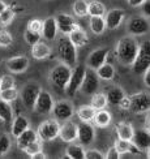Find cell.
Listing matches in <instances>:
<instances>
[{
	"instance_id": "1",
	"label": "cell",
	"mask_w": 150,
	"mask_h": 159,
	"mask_svg": "<svg viewBox=\"0 0 150 159\" xmlns=\"http://www.w3.org/2000/svg\"><path fill=\"white\" fill-rule=\"evenodd\" d=\"M140 44L133 37H124L116 44L115 55L116 59L121 65L125 67H132V64L136 60L137 52H139Z\"/></svg>"
},
{
	"instance_id": "2",
	"label": "cell",
	"mask_w": 150,
	"mask_h": 159,
	"mask_svg": "<svg viewBox=\"0 0 150 159\" xmlns=\"http://www.w3.org/2000/svg\"><path fill=\"white\" fill-rule=\"evenodd\" d=\"M76 48L77 47L69 39L68 35H64L59 39L56 51H57V56L61 60V63L75 68L77 63V50Z\"/></svg>"
},
{
	"instance_id": "3",
	"label": "cell",
	"mask_w": 150,
	"mask_h": 159,
	"mask_svg": "<svg viewBox=\"0 0 150 159\" xmlns=\"http://www.w3.org/2000/svg\"><path fill=\"white\" fill-rule=\"evenodd\" d=\"M72 67L67 64H59L50 72V81L57 90H65L72 76Z\"/></svg>"
},
{
	"instance_id": "4",
	"label": "cell",
	"mask_w": 150,
	"mask_h": 159,
	"mask_svg": "<svg viewBox=\"0 0 150 159\" xmlns=\"http://www.w3.org/2000/svg\"><path fill=\"white\" fill-rule=\"evenodd\" d=\"M150 68V41H145L140 44L136 60L132 64V70L136 75H143Z\"/></svg>"
},
{
	"instance_id": "5",
	"label": "cell",
	"mask_w": 150,
	"mask_h": 159,
	"mask_svg": "<svg viewBox=\"0 0 150 159\" xmlns=\"http://www.w3.org/2000/svg\"><path fill=\"white\" fill-rule=\"evenodd\" d=\"M60 125L61 124H59L57 119H48V120H44L43 123H41L37 129L39 140H42L43 142H48V141L55 140L56 137H59Z\"/></svg>"
},
{
	"instance_id": "6",
	"label": "cell",
	"mask_w": 150,
	"mask_h": 159,
	"mask_svg": "<svg viewBox=\"0 0 150 159\" xmlns=\"http://www.w3.org/2000/svg\"><path fill=\"white\" fill-rule=\"evenodd\" d=\"M41 86L37 82H29L28 85H25V88L20 93V97L22 99L24 106L28 110H34V106L37 102V98L41 93Z\"/></svg>"
},
{
	"instance_id": "7",
	"label": "cell",
	"mask_w": 150,
	"mask_h": 159,
	"mask_svg": "<svg viewBox=\"0 0 150 159\" xmlns=\"http://www.w3.org/2000/svg\"><path fill=\"white\" fill-rule=\"evenodd\" d=\"M85 73H86V68H85L84 65H76V67L72 69V76H70L67 89H65V93H67L69 97H73L76 93L81 89V85L85 78Z\"/></svg>"
},
{
	"instance_id": "8",
	"label": "cell",
	"mask_w": 150,
	"mask_h": 159,
	"mask_svg": "<svg viewBox=\"0 0 150 159\" xmlns=\"http://www.w3.org/2000/svg\"><path fill=\"white\" fill-rule=\"evenodd\" d=\"M130 111L134 114H143L150 111V93L140 91L130 97Z\"/></svg>"
},
{
	"instance_id": "9",
	"label": "cell",
	"mask_w": 150,
	"mask_h": 159,
	"mask_svg": "<svg viewBox=\"0 0 150 159\" xmlns=\"http://www.w3.org/2000/svg\"><path fill=\"white\" fill-rule=\"evenodd\" d=\"M99 76H98L97 70L91 69V68H86V73H85V78L84 82L81 85V91L85 95H93L97 93L98 88H99Z\"/></svg>"
},
{
	"instance_id": "10",
	"label": "cell",
	"mask_w": 150,
	"mask_h": 159,
	"mask_svg": "<svg viewBox=\"0 0 150 159\" xmlns=\"http://www.w3.org/2000/svg\"><path fill=\"white\" fill-rule=\"evenodd\" d=\"M127 30L130 35H143L150 30V24L145 16H134L128 21Z\"/></svg>"
},
{
	"instance_id": "11",
	"label": "cell",
	"mask_w": 150,
	"mask_h": 159,
	"mask_svg": "<svg viewBox=\"0 0 150 159\" xmlns=\"http://www.w3.org/2000/svg\"><path fill=\"white\" fill-rule=\"evenodd\" d=\"M54 106H55V102L52 99V95L48 91L41 90V93H39V95L37 98L35 106H34V111L39 115H47L50 112H52Z\"/></svg>"
},
{
	"instance_id": "12",
	"label": "cell",
	"mask_w": 150,
	"mask_h": 159,
	"mask_svg": "<svg viewBox=\"0 0 150 159\" xmlns=\"http://www.w3.org/2000/svg\"><path fill=\"white\" fill-rule=\"evenodd\" d=\"M52 112H54L55 119H57L59 121H67L73 116L75 110L69 101H59L55 103Z\"/></svg>"
},
{
	"instance_id": "13",
	"label": "cell",
	"mask_w": 150,
	"mask_h": 159,
	"mask_svg": "<svg viewBox=\"0 0 150 159\" xmlns=\"http://www.w3.org/2000/svg\"><path fill=\"white\" fill-rule=\"evenodd\" d=\"M59 137L61 138L64 142H75L78 137V125L70 120L63 121L60 125V132H59Z\"/></svg>"
},
{
	"instance_id": "14",
	"label": "cell",
	"mask_w": 150,
	"mask_h": 159,
	"mask_svg": "<svg viewBox=\"0 0 150 159\" xmlns=\"http://www.w3.org/2000/svg\"><path fill=\"white\" fill-rule=\"evenodd\" d=\"M95 138V130L94 127L90 123L81 121V124H78V137L77 140L82 146H89L93 143Z\"/></svg>"
},
{
	"instance_id": "15",
	"label": "cell",
	"mask_w": 150,
	"mask_h": 159,
	"mask_svg": "<svg viewBox=\"0 0 150 159\" xmlns=\"http://www.w3.org/2000/svg\"><path fill=\"white\" fill-rule=\"evenodd\" d=\"M108 52H110V50L106 48V47L94 50V51L89 55L88 60H86L88 68H91V69L97 70L98 68L101 67V65H103L104 63H106L107 57H108Z\"/></svg>"
},
{
	"instance_id": "16",
	"label": "cell",
	"mask_w": 150,
	"mask_h": 159,
	"mask_svg": "<svg viewBox=\"0 0 150 159\" xmlns=\"http://www.w3.org/2000/svg\"><path fill=\"white\" fill-rule=\"evenodd\" d=\"M56 21H57L59 30H60L64 35H69L75 29L78 28L76 20L70 15H67V13H59L56 16Z\"/></svg>"
},
{
	"instance_id": "17",
	"label": "cell",
	"mask_w": 150,
	"mask_h": 159,
	"mask_svg": "<svg viewBox=\"0 0 150 159\" xmlns=\"http://www.w3.org/2000/svg\"><path fill=\"white\" fill-rule=\"evenodd\" d=\"M7 68L11 73H22L29 67V59L26 56H15L7 60Z\"/></svg>"
},
{
	"instance_id": "18",
	"label": "cell",
	"mask_w": 150,
	"mask_h": 159,
	"mask_svg": "<svg viewBox=\"0 0 150 159\" xmlns=\"http://www.w3.org/2000/svg\"><path fill=\"white\" fill-rule=\"evenodd\" d=\"M124 17H125V12L123 9L119 8H115V9H111L106 13V25H107V29L110 30H115L117 29L119 26L121 25Z\"/></svg>"
},
{
	"instance_id": "19",
	"label": "cell",
	"mask_w": 150,
	"mask_h": 159,
	"mask_svg": "<svg viewBox=\"0 0 150 159\" xmlns=\"http://www.w3.org/2000/svg\"><path fill=\"white\" fill-rule=\"evenodd\" d=\"M132 142L140 150H148L150 148V130L146 129H137L134 130V134L132 138Z\"/></svg>"
},
{
	"instance_id": "20",
	"label": "cell",
	"mask_w": 150,
	"mask_h": 159,
	"mask_svg": "<svg viewBox=\"0 0 150 159\" xmlns=\"http://www.w3.org/2000/svg\"><path fill=\"white\" fill-rule=\"evenodd\" d=\"M57 30H59V26H57L56 17H48L43 21L42 37L46 39V41H54Z\"/></svg>"
},
{
	"instance_id": "21",
	"label": "cell",
	"mask_w": 150,
	"mask_h": 159,
	"mask_svg": "<svg viewBox=\"0 0 150 159\" xmlns=\"http://www.w3.org/2000/svg\"><path fill=\"white\" fill-rule=\"evenodd\" d=\"M38 138H39V137H38V133H37V132H35V130H33V129H30V128H28V129L24 132V133H21V134H20V136L16 138L17 148H18L20 150H22V151H24L31 142L37 141Z\"/></svg>"
},
{
	"instance_id": "22",
	"label": "cell",
	"mask_w": 150,
	"mask_h": 159,
	"mask_svg": "<svg viewBox=\"0 0 150 159\" xmlns=\"http://www.w3.org/2000/svg\"><path fill=\"white\" fill-rule=\"evenodd\" d=\"M115 148L117 149V151L124 155V154H141V151L132 141L128 140H123V138H117L115 141Z\"/></svg>"
},
{
	"instance_id": "23",
	"label": "cell",
	"mask_w": 150,
	"mask_h": 159,
	"mask_svg": "<svg viewBox=\"0 0 150 159\" xmlns=\"http://www.w3.org/2000/svg\"><path fill=\"white\" fill-rule=\"evenodd\" d=\"M28 128H29V120L25 116L18 115V116H16L15 119H13V121L11 124V133L15 138H17Z\"/></svg>"
},
{
	"instance_id": "24",
	"label": "cell",
	"mask_w": 150,
	"mask_h": 159,
	"mask_svg": "<svg viewBox=\"0 0 150 159\" xmlns=\"http://www.w3.org/2000/svg\"><path fill=\"white\" fill-rule=\"evenodd\" d=\"M89 26H90V30L93 31L95 35H101L104 33V30L107 29L106 18H104V16H90Z\"/></svg>"
},
{
	"instance_id": "25",
	"label": "cell",
	"mask_w": 150,
	"mask_h": 159,
	"mask_svg": "<svg viewBox=\"0 0 150 159\" xmlns=\"http://www.w3.org/2000/svg\"><path fill=\"white\" fill-rule=\"evenodd\" d=\"M116 134L119 138H123V140L132 141L133 134H134V129L132 127V124H129L127 121H120L116 124Z\"/></svg>"
},
{
	"instance_id": "26",
	"label": "cell",
	"mask_w": 150,
	"mask_h": 159,
	"mask_svg": "<svg viewBox=\"0 0 150 159\" xmlns=\"http://www.w3.org/2000/svg\"><path fill=\"white\" fill-rule=\"evenodd\" d=\"M31 55L37 60H43L51 55V48L43 42H38L34 46H31Z\"/></svg>"
},
{
	"instance_id": "27",
	"label": "cell",
	"mask_w": 150,
	"mask_h": 159,
	"mask_svg": "<svg viewBox=\"0 0 150 159\" xmlns=\"http://www.w3.org/2000/svg\"><path fill=\"white\" fill-rule=\"evenodd\" d=\"M107 95V99H108V103L112 104V106H119L120 102L123 101V98L125 97V93L121 88L119 86H112V88H110L106 93Z\"/></svg>"
},
{
	"instance_id": "28",
	"label": "cell",
	"mask_w": 150,
	"mask_h": 159,
	"mask_svg": "<svg viewBox=\"0 0 150 159\" xmlns=\"http://www.w3.org/2000/svg\"><path fill=\"white\" fill-rule=\"evenodd\" d=\"M68 37H69L70 41L75 43L76 47H82V46H85V44L89 42V37H88V34H86V31L82 30L80 26L72 31Z\"/></svg>"
},
{
	"instance_id": "29",
	"label": "cell",
	"mask_w": 150,
	"mask_h": 159,
	"mask_svg": "<svg viewBox=\"0 0 150 159\" xmlns=\"http://www.w3.org/2000/svg\"><path fill=\"white\" fill-rule=\"evenodd\" d=\"M95 114H97V110H95L91 104L81 106V107L77 110V116H78V119H80L81 121H85V123L93 121L94 117H95Z\"/></svg>"
},
{
	"instance_id": "30",
	"label": "cell",
	"mask_w": 150,
	"mask_h": 159,
	"mask_svg": "<svg viewBox=\"0 0 150 159\" xmlns=\"http://www.w3.org/2000/svg\"><path fill=\"white\" fill-rule=\"evenodd\" d=\"M0 120L5 124H12L13 121V110L9 102L4 101L2 97H0Z\"/></svg>"
},
{
	"instance_id": "31",
	"label": "cell",
	"mask_w": 150,
	"mask_h": 159,
	"mask_svg": "<svg viewBox=\"0 0 150 159\" xmlns=\"http://www.w3.org/2000/svg\"><path fill=\"white\" fill-rule=\"evenodd\" d=\"M93 121H94V124L97 125V127L106 128V127H108V125L111 124V121H112V116H111V114L106 108L98 110Z\"/></svg>"
},
{
	"instance_id": "32",
	"label": "cell",
	"mask_w": 150,
	"mask_h": 159,
	"mask_svg": "<svg viewBox=\"0 0 150 159\" xmlns=\"http://www.w3.org/2000/svg\"><path fill=\"white\" fill-rule=\"evenodd\" d=\"M65 158L69 159H84L85 158V150L81 143H73L70 142L69 146L65 150Z\"/></svg>"
},
{
	"instance_id": "33",
	"label": "cell",
	"mask_w": 150,
	"mask_h": 159,
	"mask_svg": "<svg viewBox=\"0 0 150 159\" xmlns=\"http://www.w3.org/2000/svg\"><path fill=\"white\" fill-rule=\"evenodd\" d=\"M97 73L99 76L101 80H104V81H111L115 77V68L112 64L104 63L103 65H101L99 68L97 69Z\"/></svg>"
},
{
	"instance_id": "34",
	"label": "cell",
	"mask_w": 150,
	"mask_h": 159,
	"mask_svg": "<svg viewBox=\"0 0 150 159\" xmlns=\"http://www.w3.org/2000/svg\"><path fill=\"white\" fill-rule=\"evenodd\" d=\"M90 104L98 111V110H103L106 108V106L108 104V99L107 95L104 93H95V94L91 95V102Z\"/></svg>"
},
{
	"instance_id": "35",
	"label": "cell",
	"mask_w": 150,
	"mask_h": 159,
	"mask_svg": "<svg viewBox=\"0 0 150 159\" xmlns=\"http://www.w3.org/2000/svg\"><path fill=\"white\" fill-rule=\"evenodd\" d=\"M106 7L101 2L91 0L89 2V16H106Z\"/></svg>"
},
{
	"instance_id": "36",
	"label": "cell",
	"mask_w": 150,
	"mask_h": 159,
	"mask_svg": "<svg viewBox=\"0 0 150 159\" xmlns=\"http://www.w3.org/2000/svg\"><path fill=\"white\" fill-rule=\"evenodd\" d=\"M73 12L77 17H86L89 15V2L88 0H77V2H75Z\"/></svg>"
},
{
	"instance_id": "37",
	"label": "cell",
	"mask_w": 150,
	"mask_h": 159,
	"mask_svg": "<svg viewBox=\"0 0 150 159\" xmlns=\"http://www.w3.org/2000/svg\"><path fill=\"white\" fill-rule=\"evenodd\" d=\"M18 95H20V93H18V90L16 88H9V89L0 90V97H2L4 101L9 102V103L15 102L16 99L18 98Z\"/></svg>"
},
{
	"instance_id": "38",
	"label": "cell",
	"mask_w": 150,
	"mask_h": 159,
	"mask_svg": "<svg viewBox=\"0 0 150 159\" xmlns=\"http://www.w3.org/2000/svg\"><path fill=\"white\" fill-rule=\"evenodd\" d=\"M24 38H25V42L28 43V44H30V46H34L35 43L41 42L42 33H37V31H33V30L26 29L25 34H24Z\"/></svg>"
},
{
	"instance_id": "39",
	"label": "cell",
	"mask_w": 150,
	"mask_h": 159,
	"mask_svg": "<svg viewBox=\"0 0 150 159\" xmlns=\"http://www.w3.org/2000/svg\"><path fill=\"white\" fill-rule=\"evenodd\" d=\"M15 9H12V8H7L2 15H0V26H8L12 21H13V18H15Z\"/></svg>"
},
{
	"instance_id": "40",
	"label": "cell",
	"mask_w": 150,
	"mask_h": 159,
	"mask_svg": "<svg viewBox=\"0 0 150 159\" xmlns=\"http://www.w3.org/2000/svg\"><path fill=\"white\" fill-rule=\"evenodd\" d=\"M11 149V140L8 134L0 133V157L5 155Z\"/></svg>"
},
{
	"instance_id": "41",
	"label": "cell",
	"mask_w": 150,
	"mask_h": 159,
	"mask_svg": "<svg viewBox=\"0 0 150 159\" xmlns=\"http://www.w3.org/2000/svg\"><path fill=\"white\" fill-rule=\"evenodd\" d=\"M42 142H43V141H42V140H39V138H38L37 141L31 142V143H30L29 146L26 148L24 151H25V153L28 154L29 157H33L34 154L39 153V151H42Z\"/></svg>"
},
{
	"instance_id": "42",
	"label": "cell",
	"mask_w": 150,
	"mask_h": 159,
	"mask_svg": "<svg viewBox=\"0 0 150 159\" xmlns=\"http://www.w3.org/2000/svg\"><path fill=\"white\" fill-rule=\"evenodd\" d=\"M13 43V37L8 30H0V47H9Z\"/></svg>"
},
{
	"instance_id": "43",
	"label": "cell",
	"mask_w": 150,
	"mask_h": 159,
	"mask_svg": "<svg viewBox=\"0 0 150 159\" xmlns=\"http://www.w3.org/2000/svg\"><path fill=\"white\" fill-rule=\"evenodd\" d=\"M26 29L37 31V33H42V30H43V21H42V20H38V18H33V20H30V21L28 22Z\"/></svg>"
},
{
	"instance_id": "44",
	"label": "cell",
	"mask_w": 150,
	"mask_h": 159,
	"mask_svg": "<svg viewBox=\"0 0 150 159\" xmlns=\"http://www.w3.org/2000/svg\"><path fill=\"white\" fill-rule=\"evenodd\" d=\"M9 88H15V77L11 76V75H5L2 77V86H0V90L9 89Z\"/></svg>"
},
{
	"instance_id": "45",
	"label": "cell",
	"mask_w": 150,
	"mask_h": 159,
	"mask_svg": "<svg viewBox=\"0 0 150 159\" xmlns=\"http://www.w3.org/2000/svg\"><path fill=\"white\" fill-rule=\"evenodd\" d=\"M85 158L86 159H103V158H106V155L102 154L101 151L91 149V150L85 151Z\"/></svg>"
},
{
	"instance_id": "46",
	"label": "cell",
	"mask_w": 150,
	"mask_h": 159,
	"mask_svg": "<svg viewBox=\"0 0 150 159\" xmlns=\"http://www.w3.org/2000/svg\"><path fill=\"white\" fill-rule=\"evenodd\" d=\"M120 153L117 151V149L115 148V145L112 148H110L108 149V151H107V154H106V158L107 159H117V158H120Z\"/></svg>"
},
{
	"instance_id": "47",
	"label": "cell",
	"mask_w": 150,
	"mask_h": 159,
	"mask_svg": "<svg viewBox=\"0 0 150 159\" xmlns=\"http://www.w3.org/2000/svg\"><path fill=\"white\" fill-rule=\"evenodd\" d=\"M141 9H142V15L150 18V0H145V3L141 5Z\"/></svg>"
},
{
	"instance_id": "48",
	"label": "cell",
	"mask_w": 150,
	"mask_h": 159,
	"mask_svg": "<svg viewBox=\"0 0 150 159\" xmlns=\"http://www.w3.org/2000/svg\"><path fill=\"white\" fill-rule=\"evenodd\" d=\"M119 107L121 110H130V97H127V95L124 97L123 101L119 104Z\"/></svg>"
},
{
	"instance_id": "49",
	"label": "cell",
	"mask_w": 150,
	"mask_h": 159,
	"mask_svg": "<svg viewBox=\"0 0 150 159\" xmlns=\"http://www.w3.org/2000/svg\"><path fill=\"white\" fill-rule=\"evenodd\" d=\"M143 84H145L148 88H150V68L143 73Z\"/></svg>"
},
{
	"instance_id": "50",
	"label": "cell",
	"mask_w": 150,
	"mask_h": 159,
	"mask_svg": "<svg viewBox=\"0 0 150 159\" xmlns=\"http://www.w3.org/2000/svg\"><path fill=\"white\" fill-rule=\"evenodd\" d=\"M143 3H145V0H128V4L130 7H141Z\"/></svg>"
},
{
	"instance_id": "51",
	"label": "cell",
	"mask_w": 150,
	"mask_h": 159,
	"mask_svg": "<svg viewBox=\"0 0 150 159\" xmlns=\"http://www.w3.org/2000/svg\"><path fill=\"white\" fill-rule=\"evenodd\" d=\"M31 158H34V159H44L46 158V154L44 153H42V151H39V153H37V154H34V155H33Z\"/></svg>"
},
{
	"instance_id": "52",
	"label": "cell",
	"mask_w": 150,
	"mask_h": 159,
	"mask_svg": "<svg viewBox=\"0 0 150 159\" xmlns=\"http://www.w3.org/2000/svg\"><path fill=\"white\" fill-rule=\"evenodd\" d=\"M7 8H8V5H7V4L3 2V0H0V15H2V13H3Z\"/></svg>"
},
{
	"instance_id": "53",
	"label": "cell",
	"mask_w": 150,
	"mask_h": 159,
	"mask_svg": "<svg viewBox=\"0 0 150 159\" xmlns=\"http://www.w3.org/2000/svg\"><path fill=\"white\" fill-rule=\"evenodd\" d=\"M146 128L150 130V114L146 116Z\"/></svg>"
},
{
	"instance_id": "54",
	"label": "cell",
	"mask_w": 150,
	"mask_h": 159,
	"mask_svg": "<svg viewBox=\"0 0 150 159\" xmlns=\"http://www.w3.org/2000/svg\"><path fill=\"white\" fill-rule=\"evenodd\" d=\"M146 155H148V158H150V148L146 150Z\"/></svg>"
},
{
	"instance_id": "55",
	"label": "cell",
	"mask_w": 150,
	"mask_h": 159,
	"mask_svg": "<svg viewBox=\"0 0 150 159\" xmlns=\"http://www.w3.org/2000/svg\"><path fill=\"white\" fill-rule=\"evenodd\" d=\"M0 86H2V78H0Z\"/></svg>"
},
{
	"instance_id": "56",
	"label": "cell",
	"mask_w": 150,
	"mask_h": 159,
	"mask_svg": "<svg viewBox=\"0 0 150 159\" xmlns=\"http://www.w3.org/2000/svg\"><path fill=\"white\" fill-rule=\"evenodd\" d=\"M88 2H91V0H88Z\"/></svg>"
}]
</instances>
